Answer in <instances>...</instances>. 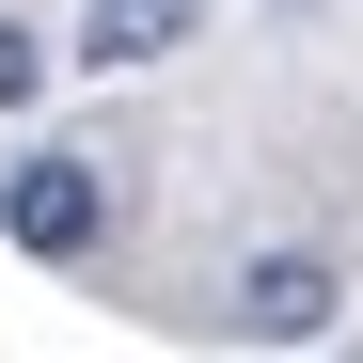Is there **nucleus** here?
Listing matches in <instances>:
<instances>
[{
  "label": "nucleus",
  "mask_w": 363,
  "mask_h": 363,
  "mask_svg": "<svg viewBox=\"0 0 363 363\" xmlns=\"http://www.w3.org/2000/svg\"><path fill=\"white\" fill-rule=\"evenodd\" d=\"M0 237H16L32 269H79L111 237V174L95 158H16V174H0Z\"/></svg>",
  "instance_id": "nucleus-1"
},
{
  "label": "nucleus",
  "mask_w": 363,
  "mask_h": 363,
  "mask_svg": "<svg viewBox=\"0 0 363 363\" xmlns=\"http://www.w3.org/2000/svg\"><path fill=\"white\" fill-rule=\"evenodd\" d=\"M332 300H347V284H332L316 253H253V269H237V332H253V347H316Z\"/></svg>",
  "instance_id": "nucleus-2"
},
{
  "label": "nucleus",
  "mask_w": 363,
  "mask_h": 363,
  "mask_svg": "<svg viewBox=\"0 0 363 363\" xmlns=\"http://www.w3.org/2000/svg\"><path fill=\"white\" fill-rule=\"evenodd\" d=\"M190 32H206V0H95V16H79V64L127 79V64H174Z\"/></svg>",
  "instance_id": "nucleus-3"
},
{
  "label": "nucleus",
  "mask_w": 363,
  "mask_h": 363,
  "mask_svg": "<svg viewBox=\"0 0 363 363\" xmlns=\"http://www.w3.org/2000/svg\"><path fill=\"white\" fill-rule=\"evenodd\" d=\"M32 95H48V48H32L16 16H0V111H32Z\"/></svg>",
  "instance_id": "nucleus-4"
}]
</instances>
